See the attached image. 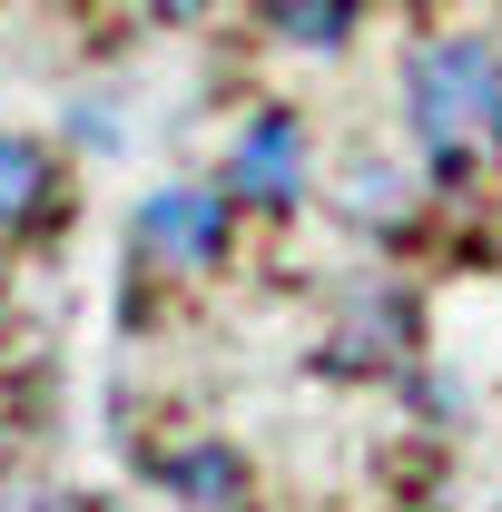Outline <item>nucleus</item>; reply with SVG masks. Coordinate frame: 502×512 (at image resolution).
Here are the masks:
<instances>
[{"instance_id": "7ed1b4c3", "label": "nucleus", "mask_w": 502, "mask_h": 512, "mask_svg": "<svg viewBox=\"0 0 502 512\" xmlns=\"http://www.w3.org/2000/svg\"><path fill=\"white\" fill-rule=\"evenodd\" d=\"M227 197L296 207V197H306V128L296 119H247L237 148H227Z\"/></svg>"}, {"instance_id": "f03ea898", "label": "nucleus", "mask_w": 502, "mask_h": 512, "mask_svg": "<svg viewBox=\"0 0 502 512\" xmlns=\"http://www.w3.org/2000/svg\"><path fill=\"white\" fill-rule=\"evenodd\" d=\"M138 256L148 266H217L227 256V188H158L138 207Z\"/></svg>"}, {"instance_id": "20e7f679", "label": "nucleus", "mask_w": 502, "mask_h": 512, "mask_svg": "<svg viewBox=\"0 0 502 512\" xmlns=\"http://www.w3.org/2000/svg\"><path fill=\"white\" fill-rule=\"evenodd\" d=\"M50 148L40 138H20V128H0V227H30L40 207H50Z\"/></svg>"}, {"instance_id": "39448f33", "label": "nucleus", "mask_w": 502, "mask_h": 512, "mask_svg": "<svg viewBox=\"0 0 502 512\" xmlns=\"http://www.w3.org/2000/svg\"><path fill=\"white\" fill-rule=\"evenodd\" d=\"M158 473H168L188 503H207V512H227V503H237V483H247L227 444H178V453H158Z\"/></svg>"}, {"instance_id": "0eeeda50", "label": "nucleus", "mask_w": 502, "mask_h": 512, "mask_svg": "<svg viewBox=\"0 0 502 512\" xmlns=\"http://www.w3.org/2000/svg\"><path fill=\"white\" fill-rule=\"evenodd\" d=\"M355 217H404V178H394V168H355Z\"/></svg>"}, {"instance_id": "f257e3e1", "label": "nucleus", "mask_w": 502, "mask_h": 512, "mask_svg": "<svg viewBox=\"0 0 502 512\" xmlns=\"http://www.w3.org/2000/svg\"><path fill=\"white\" fill-rule=\"evenodd\" d=\"M404 109H414V138L434 148L453 178L483 168V158H502V60L483 40H434V50H414Z\"/></svg>"}, {"instance_id": "423d86ee", "label": "nucleus", "mask_w": 502, "mask_h": 512, "mask_svg": "<svg viewBox=\"0 0 502 512\" xmlns=\"http://www.w3.org/2000/svg\"><path fill=\"white\" fill-rule=\"evenodd\" d=\"M266 20H276L286 40H306V50H335V40L355 30V0H266Z\"/></svg>"}]
</instances>
